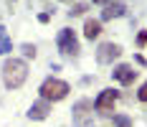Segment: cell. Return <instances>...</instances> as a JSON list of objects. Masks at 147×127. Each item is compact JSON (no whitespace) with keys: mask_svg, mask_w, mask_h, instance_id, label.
I'll list each match as a JSON object with an SVG mask.
<instances>
[{"mask_svg":"<svg viewBox=\"0 0 147 127\" xmlns=\"http://www.w3.org/2000/svg\"><path fill=\"white\" fill-rule=\"evenodd\" d=\"M28 79V64L23 58H8L3 64V81L8 89H18Z\"/></svg>","mask_w":147,"mask_h":127,"instance_id":"cell-1","label":"cell"},{"mask_svg":"<svg viewBox=\"0 0 147 127\" xmlns=\"http://www.w3.org/2000/svg\"><path fill=\"white\" fill-rule=\"evenodd\" d=\"M69 92H71L69 81H63V79H56V76H48L43 84L38 86V94H41V99H43V102H48V104L66 99V97H69Z\"/></svg>","mask_w":147,"mask_h":127,"instance_id":"cell-2","label":"cell"},{"mask_svg":"<svg viewBox=\"0 0 147 127\" xmlns=\"http://www.w3.org/2000/svg\"><path fill=\"white\" fill-rule=\"evenodd\" d=\"M56 43H59L61 56H66V58H76L79 56V38H76V33H74L71 28H61L59 36H56Z\"/></svg>","mask_w":147,"mask_h":127,"instance_id":"cell-3","label":"cell"},{"mask_svg":"<svg viewBox=\"0 0 147 127\" xmlns=\"http://www.w3.org/2000/svg\"><path fill=\"white\" fill-rule=\"evenodd\" d=\"M117 99H119V92H114V89H104V92H99V97L94 99V109H96L99 114H112Z\"/></svg>","mask_w":147,"mask_h":127,"instance_id":"cell-4","label":"cell"},{"mask_svg":"<svg viewBox=\"0 0 147 127\" xmlns=\"http://www.w3.org/2000/svg\"><path fill=\"white\" fill-rule=\"evenodd\" d=\"M119 54H122V46L119 43H99V48H96V61L99 64H112L114 58H119Z\"/></svg>","mask_w":147,"mask_h":127,"instance_id":"cell-5","label":"cell"},{"mask_svg":"<svg viewBox=\"0 0 147 127\" xmlns=\"http://www.w3.org/2000/svg\"><path fill=\"white\" fill-rule=\"evenodd\" d=\"M112 79L119 81V84H124V86H129V84H134V79H137V71H134V66H129V64H117L114 71H112Z\"/></svg>","mask_w":147,"mask_h":127,"instance_id":"cell-6","label":"cell"},{"mask_svg":"<svg viewBox=\"0 0 147 127\" xmlns=\"http://www.w3.org/2000/svg\"><path fill=\"white\" fill-rule=\"evenodd\" d=\"M51 114V104L48 102H43V99H38V102H33L28 107V120H36V122H41V120H46Z\"/></svg>","mask_w":147,"mask_h":127,"instance_id":"cell-7","label":"cell"},{"mask_svg":"<svg viewBox=\"0 0 147 127\" xmlns=\"http://www.w3.org/2000/svg\"><path fill=\"white\" fill-rule=\"evenodd\" d=\"M89 109H94V104L89 102V99H79L76 104H74V120L76 122H89L91 120V114H89Z\"/></svg>","mask_w":147,"mask_h":127,"instance_id":"cell-8","label":"cell"},{"mask_svg":"<svg viewBox=\"0 0 147 127\" xmlns=\"http://www.w3.org/2000/svg\"><path fill=\"white\" fill-rule=\"evenodd\" d=\"M124 10H127V5L124 3H107L102 10V20H114V18H122L124 15Z\"/></svg>","mask_w":147,"mask_h":127,"instance_id":"cell-9","label":"cell"},{"mask_svg":"<svg viewBox=\"0 0 147 127\" xmlns=\"http://www.w3.org/2000/svg\"><path fill=\"white\" fill-rule=\"evenodd\" d=\"M99 36H102V20L86 18V23H84V38L94 41V38H99Z\"/></svg>","mask_w":147,"mask_h":127,"instance_id":"cell-10","label":"cell"},{"mask_svg":"<svg viewBox=\"0 0 147 127\" xmlns=\"http://www.w3.org/2000/svg\"><path fill=\"white\" fill-rule=\"evenodd\" d=\"M13 51V43H10V36H8V31L0 26V54H10Z\"/></svg>","mask_w":147,"mask_h":127,"instance_id":"cell-11","label":"cell"},{"mask_svg":"<svg viewBox=\"0 0 147 127\" xmlns=\"http://www.w3.org/2000/svg\"><path fill=\"white\" fill-rule=\"evenodd\" d=\"M86 10H89V5H86V3H76L71 10H69V15H84Z\"/></svg>","mask_w":147,"mask_h":127,"instance_id":"cell-12","label":"cell"},{"mask_svg":"<svg viewBox=\"0 0 147 127\" xmlns=\"http://www.w3.org/2000/svg\"><path fill=\"white\" fill-rule=\"evenodd\" d=\"M114 125L117 127H132V120H129L127 114H117V117H114Z\"/></svg>","mask_w":147,"mask_h":127,"instance_id":"cell-13","label":"cell"},{"mask_svg":"<svg viewBox=\"0 0 147 127\" xmlns=\"http://www.w3.org/2000/svg\"><path fill=\"white\" fill-rule=\"evenodd\" d=\"M23 54H26V58H36V46H30V43H23Z\"/></svg>","mask_w":147,"mask_h":127,"instance_id":"cell-14","label":"cell"},{"mask_svg":"<svg viewBox=\"0 0 147 127\" xmlns=\"http://www.w3.org/2000/svg\"><path fill=\"white\" fill-rule=\"evenodd\" d=\"M137 46H140V48L147 46V31H140V33H137Z\"/></svg>","mask_w":147,"mask_h":127,"instance_id":"cell-15","label":"cell"},{"mask_svg":"<svg viewBox=\"0 0 147 127\" xmlns=\"http://www.w3.org/2000/svg\"><path fill=\"white\" fill-rule=\"evenodd\" d=\"M137 99H140V102H147V81L137 89Z\"/></svg>","mask_w":147,"mask_h":127,"instance_id":"cell-16","label":"cell"},{"mask_svg":"<svg viewBox=\"0 0 147 127\" xmlns=\"http://www.w3.org/2000/svg\"><path fill=\"white\" fill-rule=\"evenodd\" d=\"M94 3H109V0H94Z\"/></svg>","mask_w":147,"mask_h":127,"instance_id":"cell-17","label":"cell"},{"mask_svg":"<svg viewBox=\"0 0 147 127\" xmlns=\"http://www.w3.org/2000/svg\"><path fill=\"white\" fill-rule=\"evenodd\" d=\"M61 3H74V0H61Z\"/></svg>","mask_w":147,"mask_h":127,"instance_id":"cell-18","label":"cell"}]
</instances>
